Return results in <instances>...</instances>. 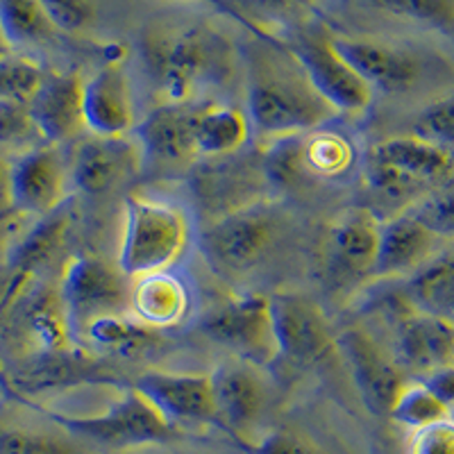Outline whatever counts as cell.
Wrapping results in <instances>:
<instances>
[{"instance_id": "cell-1", "label": "cell", "mask_w": 454, "mask_h": 454, "mask_svg": "<svg viewBox=\"0 0 454 454\" xmlns=\"http://www.w3.org/2000/svg\"><path fill=\"white\" fill-rule=\"evenodd\" d=\"M336 109L309 82L279 39H257L248 51V123L262 137H298L336 119Z\"/></svg>"}, {"instance_id": "cell-2", "label": "cell", "mask_w": 454, "mask_h": 454, "mask_svg": "<svg viewBox=\"0 0 454 454\" xmlns=\"http://www.w3.org/2000/svg\"><path fill=\"white\" fill-rule=\"evenodd\" d=\"M141 62L161 105H180L232 73V48L205 23L153 26L141 36Z\"/></svg>"}, {"instance_id": "cell-3", "label": "cell", "mask_w": 454, "mask_h": 454, "mask_svg": "<svg viewBox=\"0 0 454 454\" xmlns=\"http://www.w3.org/2000/svg\"><path fill=\"white\" fill-rule=\"evenodd\" d=\"M189 218L180 207L148 196L125 198L119 269L125 278L168 270L189 243Z\"/></svg>"}, {"instance_id": "cell-4", "label": "cell", "mask_w": 454, "mask_h": 454, "mask_svg": "<svg viewBox=\"0 0 454 454\" xmlns=\"http://www.w3.org/2000/svg\"><path fill=\"white\" fill-rule=\"evenodd\" d=\"M452 176V153L416 135L391 137L368 150V184L387 200L407 202L411 207Z\"/></svg>"}, {"instance_id": "cell-5", "label": "cell", "mask_w": 454, "mask_h": 454, "mask_svg": "<svg viewBox=\"0 0 454 454\" xmlns=\"http://www.w3.org/2000/svg\"><path fill=\"white\" fill-rule=\"evenodd\" d=\"M48 416L59 427L109 448L164 443L176 432V427L161 416L160 409L135 387L128 388L116 403L100 413H89V416L48 413Z\"/></svg>"}, {"instance_id": "cell-6", "label": "cell", "mask_w": 454, "mask_h": 454, "mask_svg": "<svg viewBox=\"0 0 454 454\" xmlns=\"http://www.w3.org/2000/svg\"><path fill=\"white\" fill-rule=\"evenodd\" d=\"M202 332L250 366H273L279 359L270 295L248 294L230 300L207 316Z\"/></svg>"}, {"instance_id": "cell-7", "label": "cell", "mask_w": 454, "mask_h": 454, "mask_svg": "<svg viewBox=\"0 0 454 454\" xmlns=\"http://www.w3.org/2000/svg\"><path fill=\"white\" fill-rule=\"evenodd\" d=\"M275 243V218L263 207H241L207 227L200 248L207 263L221 275L253 270Z\"/></svg>"}, {"instance_id": "cell-8", "label": "cell", "mask_w": 454, "mask_h": 454, "mask_svg": "<svg viewBox=\"0 0 454 454\" xmlns=\"http://www.w3.org/2000/svg\"><path fill=\"white\" fill-rule=\"evenodd\" d=\"M284 46L298 59L316 91L336 112L359 114L371 107L375 91L336 51L334 36L318 30H305Z\"/></svg>"}, {"instance_id": "cell-9", "label": "cell", "mask_w": 454, "mask_h": 454, "mask_svg": "<svg viewBox=\"0 0 454 454\" xmlns=\"http://www.w3.org/2000/svg\"><path fill=\"white\" fill-rule=\"evenodd\" d=\"M59 294L67 305L73 332L105 314H121L129 305V286L123 270L100 257L80 254L67 263Z\"/></svg>"}, {"instance_id": "cell-10", "label": "cell", "mask_w": 454, "mask_h": 454, "mask_svg": "<svg viewBox=\"0 0 454 454\" xmlns=\"http://www.w3.org/2000/svg\"><path fill=\"white\" fill-rule=\"evenodd\" d=\"M336 348L346 355L352 380L362 393L364 404L375 416H388L395 397L407 384L404 371L391 350L362 327H348L336 336Z\"/></svg>"}, {"instance_id": "cell-11", "label": "cell", "mask_w": 454, "mask_h": 454, "mask_svg": "<svg viewBox=\"0 0 454 454\" xmlns=\"http://www.w3.org/2000/svg\"><path fill=\"white\" fill-rule=\"evenodd\" d=\"M270 309L279 356L300 366H316L334 352L332 327L314 300L300 294H278L270 295Z\"/></svg>"}, {"instance_id": "cell-12", "label": "cell", "mask_w": 454, "mask_h": 454, "mask_svg": "<svg viewBox=\"0 0 454 454\" xmlns=\"http://www.w3.org/2000/svg\"><path fill=\"white\" fill-rule=\"evenodd\" d=\"M454 327L423 314L404 300V307L393 318L391 355L403 371L429 375L436 368L452 364Z\"/></svg>"}, {"instance_id": "cell-13", "label": "cell", "mask_w": 454, "mask_h": 454, "mask_svg": "<svg viewBox=\"0 0 454 454\" xmlns=\"http://www.w3.org/2000/svg\"><path fill=\"white\" fill-rule=\"evenodd\" d=\"M135 388L139 393H144L150 403L160 409V413L170 425H216V403H214L212 375L150 371L137 377Z\"/></svg>"}, {"instance_id": "cell-14", "label": "cell", "mask_w": 454, "mask_h": 454, "mask_svg": "<svg viewBox=\"0 0 454 454\" xmlns=\"http://www.w3.org/2000/svg\"><path fill=\"white\" fill-rule=\"evenodd\" d=\"M96 380H100L96 377V364L78 350L32 352L10 371L0 372V384L19 400H35Z\"/></svg>"}, {"instance_id": "cell-15", "label": "cell", "mask_w": 454, "mask_h": 454, "mask_svg": "<svg viewBox=\"0 0 454 454\" xmlns=\"http://www.w3.org/2000/svg\"><path fill=\"white\" fill-rule=\"evenodd\" d=\"M36 132L52 144L71 141L84 123V80L78 71L48 73L27 103Z\"/></svg>"}, {"instance_id": "cell-16", "label": "cell", "mask_w": 454, "mask_h": 454, "mask_svg": "<svg viewBox=\"0 0 454 454\" xmlns=\"http://www.w3.org/2000/svg\"><path fill=\"white\" fill-rule=\"evenodd\" d=\"M137 109L123 59H109L84 82V123L98 137H123L135 128Z\"/></svg>"}, {"instance_id": "cell-17", "label": "cell", "mask_w": 454, "mask_h": 454, "mask_svg": "<svg viewBox=\"0 0 454 454\" xmlns=\"http://www.w3.org/2000/svg\"><path fill=\"white\" fill-rule=\"evenodd\" d=\"M334 46L372 91H407L419 82L420 59L404 48L350 36H334Z\"/></svg>"}, {"instance_id": "cell-18", "label": "cell", "mask_w": 454, "mask_h": 454, "mask_svg": "<svg viewBox=\"0 0 454 454\" xmlns=\"http://www.w3.org/2000/svg\"><path fill=\"white\" fill-rule=\"evenodd\" d=\"M382 221L368 207H352L336 216L327 237L332 269L346 278L375 275Z\"/></svg>"}, {"instance_id": "cell-19", "label": "cell", "mask_w": 454, "mask_h": 454, "mask_svg": "<svg viewBox=\"0 0 454 454\" xmlns=\"http://www.w3.org/2000/svg\"><path fill=\"white\" fill-rule=\"evenodd\" d=\"M14 207L35 216H48L67 202V168L52 145L30 150L12 166Z\"/></svg>"}, {"instance_id": "cell-20", "label": "cell", "mask_w": 454, "mask_h": 454, "mask_svg": "<svg viewBox=\"0 0 454 454\" xmlns=\"http://www.w3.org/2000/svg\"><path fill=\"white\" fill-rule=\"evenodd\" d=\"M216 425L243 441L266 407V388L250 364H223L212 375Z\"/></svg>"}, {"instance_id": "cell-21", "label": "cell", "mask_w": 454, "mask_h": 454, "mask_svg": "<svg viewBox=\"0 0 454 454\" xmlns=\"http://www.w3.org/2000/svg\"><path fill=\"white\" fill-rule=\"evenodd\" d=\"M144 153L125 137H98L84 139L73 160V182L80 192L98 196L109 192L141 166Z\"/></svg>"}, {"instance_id": "cell-22", "label": "cell", "mask_w": 454, "mask_h": 454, "mask_svg": "<svg viewBox=\"0 0 454 454\" xmlns=\"http://www.w3.org/2000/svg\"><path fill=\"white\" fill-rule=\"evenodd\" d=\"M145 160L160 166H184L198 157L193 139V107L186 103L160 105L137 125Z\"/></svg>"}, {"instance_id": "cell-23", "label": "cell", "mask_w": 454, "mask_h": 454, "mask_svg": "<svg viewBox=\"0 0 454 454\" xmlns=\"http://www.w3.org/2000/svg\"><path fill=\"white\" fill-rule=\"evenodd\" d=\"M7 309L23 311V325L32 339L35 352H67L73 350V325L59 289L36 286L0 302V314Z\"/></svg>"}, {"instance_id": "cell-24", "label": "cell", "mask_w": 454, "mask_h": 454, "mask_svg": "<svg viewBox=\"0 0 454 454\" xmlns=\"http://www.w3.org/2000/svg\"><path fill=\"white\" fill-rule=\"evenodd\" d=\"M441 239L432 234L409 209L382 223L380 253H377L375 275H403L416 270L429 262Z\"/></svg>"}, {"instance_id": "cell-25", "label": "cell", "mask_w": 454, "mask_h": 454, "mask_svg": "<svg viewBox=\"0 0 454 454\" xmlns=\"http://www.w3.org/2000/svg\"><path fill=\"white\" fill-rule=\"evenodd\" d=\"M132 318L144 323L150 330H166L180 325L192 309V295L186 284L168 270L137 278L129 286V305Z\"/></svg>"}, {"instance_id": "cell-26", "label": "cell", "mask_w": 454, "mask_h": 454, "mask_svg": "<svg viewBox=\"0 0 454 454\" xmlns=\"http://www.w3.org/2000/svg\"><path fill=\"white\" fill-rule=\"evenodd\" d=\"M71 205L64 202L59 209H55L52 214L43 216L42 221L32 227L30 234L16 246L14 254H12V270H14V278H12L10 286H7V294L3 300L14 298V295H19L21 291H26L27 286H30L32 278H35L43 266H48L51 259L59 253V248H62L64 241H67L68 232H71Z\"/></svg>"}, {"instance_id": "cell-27", "label": "cell", "mask_w": 454, "mask_h": 454, "mask_svg": "<svg viewBox=\"0 0 454 454\" xmlns=\"http://www.w3.org/2000/svg\"><path fill=\"white\" fill-rule=\"evenodd\" d=\"M404 300L423 314L454 327V253L420 266L407 282Z\"/></svg>"}, {"instance_id": "cell-28", "label": "cell", "mask_w": 454, "mask_h": 454, "mask_svg": "<svg viewBox=\"0 0 454 454\" xmlns=\"http://www.w3.org/2000/svg\"><path fill=\"white\" fill-rule=\"evenodd\" d=\"M250 123L246 114L227 105L193 107V139L198 155H230L248 141Z\"/></svg>"}, {"instance_id": "cell-29", "label": "cell", "mask_w": 454, "mask_h": 454, "mask_svg": "<svg viewBox=\"0 0 454 454\" xmlns=\"http://www.w3.org/2000/svg\"><path fill=\"white\" fill-rule=\"evenodd\" d=\"M155 332L157 330H150L137 318H129L123 314L98 316L84 325V336L96 350L125 356L148 350L157 340Z\"/></svg>"}, {"instance_id": "cell-30", "label": "cell", "mask_w": 454, "mask_h": 454, "mask_svg": "<svg viewBox=\"0 0 454 454\" xmlns=\"http://www.w3.org/2000/svg\"><path fill=\"white\" fill-rule=\"evenodd\" d=\"M300 164L318 177H339L355 164V145L346 135L323 125L300 137Z\"/></svg>"}, {"instance_id": "cell-31", "label": "cell", "mask_w": 454, "mask_h": 454, "mask_svg": "<svg viewBox=\"0 0 454 454\" xmlns=\"http://www.w3.org/2000/svg\"><path fill=\"white\" fill-rule=\"evenodd\" d=\"M0 27L12 48L39 46L57 35L39 0H0Z\"/></svg>"}, {"instance_id": "cell-32", "label": "cell", "mask_w": 454, "mask_h": 454, "mask_svg": "<svg viewBox=\"0 0 454 454\" xmlns=\"http://www.w3.org/2000/svg\"><path fill=\"white\" fill-rule=\"evenodd\" d=\"M375 12L454 35V0H364Z\"/></svg>"}, {"instance_id": "cell-33", "label": "cell", "mask_w": 454, "mask_h": 454, "mask_svg": "<svg viewBox=\"0 0 454 454\" xmlns=\"http://www.w3.org/2000/svg\"><path fill=\"white\" fill-rule=\"evenodd\" d=\"M388 416L395 423L407 425L411 429H420L450 419V409L425 387V382H407L400 395L395 397Z\"/></svg>"}, {"instance_id": "cell-34", "label": "cell", "mask_w": 454, "mask_h": 454, "mask_svg": "<svg viewBox=\"0 0 454 454\" xmlns=\"http://www.w3.org/2000/svg\"><path fill=\"white\" fill-rule=\"evenodd\" d=\"M0 454H78L64 436L23 423H0Z\"/></svg>"}, {"instance_id": "cell-35", "label": "cell", "mask_w": 454, "mask_h": 454, "mask_svg": "<svg viewBox=\"0 0 454 454\" xmlns=\"http://www.w3.org/2000/svg\"><path fill=\"white\" fill-rule=\"evenodd\" d=\"M43 75L42 67L27 57H0V100L30 103Z\"/></svg>"}, {"instance_id": "cell-36", "label": "cell", "mask_w": 454, "mask_h": 454, "mask_svg": "<svg viewBox=\"0 0 454 454\" xmlns=\"http://www.w3.org/2000/svg\"><path fill=\"white\" fill-rule=\"evenodd\" d=\"M409 212L439 239H454V176L409 207Z\"/></svg>"}, {"instance_id": "cell-37", "label": "cell", "mask_w": 454, "mask_h": 454, "mask_svg": "<svg viewBox=\"0 0 454 454\" xmlns=\"http://www.w3.org/2000/svg\"><path fill=\"white\" fill-rule=\"evenodd\" d=\"M411 135L454 155V93L425 107L413 123Z\"/></svg>"}, {"instance_id": "cell-38", "label": "cell", "mask_w": 454, "mask_h": 454, "mask_svg": "<svg viewBox=\"0 0 454 454\" xmlns=\"http://www.w3.org/2000/svg\"><path fill=\"white\" fill-rule=\"evenodd\" d=\"M57 32H80L96 19L93 0H39Z\"/></svg>"}, {"instance_id": "cell-39", "label": "cell", "mask_w": 454, "mask_h": 454, "mask_svg": "<svg viewBox=\"0 0 454 454\" xmlns=\"http://www.w3.org/2000/svg\"><path fill=\"white\" fill-rule=\"evenodd\" d=\"M248 454H330L305 434L294 429H275L257 443H241Z\"/></svg>"}, {"instance_id": "cell-40", "label": "cell", "mask_w": 454, "mask_h": 454, "mask_svg": "<svg viewBox=\"0 0 454 454\" xmlns=\"http://www.w3.org/2000/svg\"><path fill=\"white\" fill-rule=\"evenodd\" d=\"M32 135H39V132H36L27 103L0 100V144H19V141L30 139Z\"/></svg>"}, {"instance_id": "cell-41", "label": "cell", "mask_w": 454, "mask_h": 454, "mask_svg": "<svg viewBox=\"0 0 454 454\" xmlns=\"http://www.w3.org/2000/svg\"><path fill=\"white\" fill-rule=\"evenodd\" d=\"M407 454H454V420L445 419L427 427L413 429Z\"/></svg>"}, {"instance_id": "cell-42", "label": "cell", "mask_w": 454, "mask_h": 454, "mask_svg": "<svg viewBox=\"0 0 454 454\" xmlns=\"http://www.w3.org/2000/svg\"><path fill=\"white\" fill-rule=\"evenodd\" d=\"M425 387L439 397L448 409L454 407V364L436 368L434 372L425 375Z\"/></svg>"}, {"instance_id": "cell-43", "label": "cell", "mask_w": 454, "mask_h": 454, "mask_svg": "<svg viewBox=\"0 0 454 454\" xmlns=\"http://www.w3.org/2000/svg\"><path fill=\"white\" fill-rule=\"evenodd\" d=\"M200 3H205V5H212L216 12H221V14L230 16V19H234L237 23H241V26L246 27L250 35L257 36V39H266V42L275 39V36L269 32V27L259 26L257 21H253V19H250V16L243 14V12L234 5L232 0H200Z\"/></svg>"}, {"instance_id": "cell-44", "label": "cell", "mask_w": 454, "mask_h": 454, "mask_svg": "<svg viewBox=\"0 0 454 454\" xmlns=\"http://www.w3.org/2000/svg\"><path fill=\"white\" fill-rule=\"evenodd\" d=\"M16 209L14 189H12V166L5 160H0V218Z\"/></svg>"}, {"instance_id": "cell-45", "label": "cell", "mask_w": 454, "mask_h": 454, "mask_svg": "<svg viewBox=\"0 0 454 454\" xmlns=\"http://www.w3.org/2000/svg\"><path fill=\"white\" fill-rule=\"evenodd\" d=\"M12 51H14V48L10 46V42H7L5 32H3V27H0V57L12 55Z\"/></svg>"}, {"instance_id": "cell-46", "label": "cell", "mask_w": 454, "mask_h": 454, "mask_svg": "<svg viewBox=\"0 0 454 454\" xmlns=\"http://www.w3.org/2000/svg\"><path fill=\"white\" fill-rule=\"evenodd\" d=\"M452 364H454V350H452Z\"/></svg>"}, {"instance_id": "cell-47", "label": "cell", "mask_w": 454, "mask_h": 454, "mask_svg": "<svg viewBox=\"0 0 454 454\" xmlns=\"http://www.w3.org/2000/svg\"><path fill=\"white\" fill-rule=\"evenodd\" d=\"M302 3H309V0H302Z\"/></svg>"}]
</instances>
